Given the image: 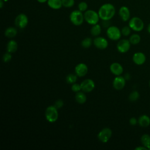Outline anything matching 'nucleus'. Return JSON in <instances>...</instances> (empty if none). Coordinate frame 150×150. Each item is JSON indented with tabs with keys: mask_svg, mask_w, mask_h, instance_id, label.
<instances>
[{
	"mask_svg": "<svg viewBox=\"0 0 150 150\" xmlns=\"http://www.w3.org/2000/svg\"><path fill=\"white\" fill-rule=\"evenodd\" d=\"M131 47V43L129 40L121 39L117 44V49L118 51L121 53L127 52Z\"/></svg>",
	"mask_w": 150,
	"mask_h": 150,
	"instance_id": "9d476101",
	"label": "nucleus"
},
{
	"mask_svg": "<svg viewBox=\"0 0 150 150\" xmlns=\"http://www.w3.org/2000/svg\"><path fill=\"white\" fill-rule=\"evenodd\" d=\"M4 2H4L3 0H0V8H2Z\"/></svg>",
	"mask_w": 150,
	"mask_h": 150,
	"instance_id": "c9c22d12",
	"label": "nucleus"
},
{
	"mask_svg": "<svg viewBox=\"0 0 150 150\" xmlns=\"http://www.w3.org/2000/svg\"><path fill=\"white\" fill-rule=\"evenodd\" d=\"M110 71L115 76H120L123 73V67L122 65L118 63L114 62L111 64L110 66Z\"/></svg>",
	"mask_w": 150,
	"mask_h": 150,
	"instance_id": "4468645a",
	"label": "nucleus"
},
{
	"mask_svg": "<svg viewBox=\"0 0 150 150\" xmlns=\"http://www.w3.org/2000/svg\"><path fill=\"white\" fill-rule=\"evenodd\" d=\"M129 122L131 125H135L138 123V120L135 117H131L129 120Z\"/></svg>",
	"mask_w": 150,
	"mask_h": 150,
	"instance_id": "72a5a7b5",
	"label": "nucleus"
},
{
	"mask_svg": "<svg viewBox=\"0 0 150 150\" xmlns=\"http://www.w3.org/2000/svg\"><path fill=\"white\" fill-rule=\"evenodd\" d=\"M147 30H148V32L150 33V23H149V25H148V28H147Z\"/></svg>",
	"mask_w": 150,
	"mask_h": 150,
	"instance_id": "4c0bfd02",
	"label": "nucleus"
},
{
	"mask_svg": "<svg viewBox=\"0 0 150 150\" xmlns=\"http://www.w3.org/2000/svg\"><path fill=\"white\" fill-rule=\"evenodd\" d=\"M131 28L130 27L128 26H124L122 29L121 30V34L125 36H128L130 33H131Z\"/></svg>",
	"mask_w": 150,
	"mask_h": 150,
	"instance_id": "c756f323",
	"label": "nucleus"
},
{
	"mask_svg": "<svg viewBox=\"0 0 150 150\" xmlns=\"http://www.w3.org/2000/svg\"><path fill=\"white\" fill-rule=\"evenodd\" d=\"M125 79L121 76H116L112 81V86L117 90H121L124 88L125 85Z\"/></svg>",
	"mask_w": 150,
	"mask_h": 150,
	"instance_id": "9b49d317",
	"label": "nucleus"
},
{
	"mask_svg": "<svg viewBox=\"0 0 150 150\" xmlns=\"http://www.w3.org/2000/svg\"><path fill=\"white\" fill-rule=\"evenodd\" d=\"M141 142L142 145L148 149V148L150 146V135L146 134L142 135L141 138Z\"/></svg>",
	"mask_w": 150,
	"mask_h": 150,
	"instance_id": "5701e85b",
	"label": "nucleus"
},
{
	"mask_svg": "<svg viewBox=\"0 0 150 150\" xmlns=\"http://www.w3.org/2000/svg\"><path fill=\"white\" fill-rule=\"evenodd\" d=\"M93 43H94V45L96 46V47H97V49H101V50L106 49L108 45V42L107 40L105 38H104L103 37H101V36L96 37L94 39Z\"/></svg>",
	"mask_w": 150,
	"mask_h": 150,
	"instance_id": "f8f14e48",
	"label": "nucleus"
},
{
	"mask_svg": "<svg viewBox=\"0 0 150 150\" xmlns=\"http://www.w3.org/2000/svg\"><path fill=\"white\" fill-rule=\"evenodd\" d=\"M18 45L17 42L15 40H9L6 45V50L8 52L13 53L16 52L18 50Z\"/></svg>",
	"mask_w": 150,
	"mask_h": 150,
	"instance_id": "a211bd4d",
	"label": "nucleus"
},
{
	"mask_svg": "<svg viewBox=\"0 0 150 150\" xmlns=\"http://www.w3.org/2000/svg\"><path fill=\"white\" fill-rule=\"evenodd\" d=\"M88 8V5L86 2L82 1L80 2L78 5V9L81 12H85L87 11Z\"/></svg>",
	"mask_w": 150,
	"mask_h": 150,
	"instance_id": "c85d7f7f",
	"label": "nucleus"
},
{
	"mask_svg": "<svg viewBox=\"0 0 150 150\" xmlns=\"http://www.w3.org/2000/svg\"><path fill=\"white\" fill-rule=\"evenodd\" d=\"M106 33L108 38L112 40H119L122 35L120 29L115 26H110L108 27Z\"/></svg>",
	"mask_w": 150,
	"mask_h": 150,
	"instance_id": "39448f33",
	"label": "nucleus"
},
{
	"mask_svg": "<svg viewBox=\"0 0 150 150\" xmlns=\"http://www.w3.org/2000/svg\"><path fill=\"white\" fill-rule=\"evenodd\" d=\"M75 73L76 75L80 77H82L85 76L88 73V67L87 66L83 63H80L77 64L75 68Z\"/></svg>",
	"mask_w": 150,
	"mask_h": 150,
	"instance_id": "ddd939ff",
	"label": "nucleus"
},
{
	"mask_svg": "<svg viewBox=\"0 0 150 150\" xmlns=\"http://www.w3.org/2000/svg\"><path fill=\"white\" fill-rule=\"evenodd\" d=\"M101 32V26L98 24H96L93 25L90 29V33L93 36H98Z\"/></svg>",
	"mask_w": 150,
	"mask_h": 150,
	"instance_id": "4be33fe9",
	"label": "nucleus"
},
{
	"mask_svg": "<svg viewBox=\"0 0 150 150\" xmlns=\"http://www.w3.org/2000/svg\"><path fill=\"white\" fill-rule=\"evenodd\" d=\"M62 5L65 8H71L74 4V0H62Z\"/></svg>",
	"mask_w": 150,
	"mask_h": 150,
	"instance_id": "cd10ccee",
	"label": "nucleus"
},
{
	"mask_svg": "<svg viewBox=\"0 0 150 150\" xmlns=\"http://www.w3.org/2000/svg\"><path fill=\"white\" fill-rule=\"evenodd\" d=\"M71 88V90L73 92H75V93H77V92H79V91L81 90V85L78 84V83H76L72 84Z\"/></svg>",
	"mask_w": 150,
	"mask_h": 150,
	"instance_id": "2f4dec72",
	"label": "nucleus"
},
{
	"mask_svg": "<svg viewBox=\"0 0 150 150\" xmlns=\"http://www.w3.org/2000/svg\"><path fill=\"white\" fill-rule=\"evenodd\" d=\"M28 18L24 13H20L18 15L15 19V25L20 29L25 28L28 25Z\"/></svg>",
	"mask_w": 150,
	"mask_h": 150,
	"instance_id": "6e6552de",
	"label": "nucleus"
},
{
	"mask_svg": "<svg viewBox=\"0 0 150 150\" xmlns=\"http://www.w3.org/2000/svg\"><path fill=\"white\" fill-rule=\"evenodd\" d=\"M112 136V131L110 128L105 127L103 128L97 134V137L100 141L103 143L107 142Z\"/></svg>",
	"mask_w": 150,
	"mask_h": 150,
	"instance_id": "0eeeda50",
	"label": "nucleus"
},
{
	"mask_svg": "<svg viewBox=\"0 0 150 150\" xmlns=\"http://www.w3.org/2000/svg\"><path fill=\"white\" fill-rule=\"evenodd\" d=\"M98 13L100 18L103 21H110L114 17L115 9L112 4L106 3L100 7Z\"/></svg>",
	"mask_w": 150,
	"mask_h": 150,
	"instance_id": "f257e3e1",
	"label": "nucleus"
},
{
	"mask_svg": "<svg viewBox=\"0 0 150 150\" xmlns=\"http://www.w3.org/2000/svg\"><path fill=\"white\" fill-rule=\"evenodd\" d=\"M138 123L142 127H147L150 124V118L146 115H142L139 117Z\"/></svg>",
	"mask_w": 150,
	"mask_h": 150,
	"instance_id": "f3484780",
	"label": "nucleus"
},
{
	"mask_svg": "<svg viewBox=\"0 0 150 150\" xmlns=\"http://www.w3.org/2000/svg\"><path fill=\"white\" fill-rule=\"evenodd\" d=\"M119 15L121 18V19L125 22L129 20V17H130V12L128 7L125 6H121L120 9H119Z\"/></svg>",
	"mask_w": 150,
	"mask_h": 150,
	"instance_id": "dca6fc26",
	"label": "nucleus"
},
{
	"mask_svg": "<svg viewBox=\"0 0 150 150\" xmlns=\"http://www.w3.org/2000/svg\"><path fill=\"white\" fill-rule=\"evenodd\" d=\"M132 60L135 64L137 65H142L145 63L146 57L143 53L137 52L134 54L132 56Z\"/></svg>",
	"mask_w": 150,
	"mask_h": 150,
	"instance_id": "2eb2a0df",
	"label": "nucleus"
},
{
	"mask_svg": "<svg viewBox=\"0 0 150 150\" xmlns=\"http://www.w3.org/2000/svg\"><path fill=\"white\" fill-rule=\"evenodd\" d=\"M139 97V94L137 91H132L129 95L128 98L131 101H135Z\"/></svg>",
	"mask_w": 150,
	"mask_h": 150,
	"instance_id": "bb28decb",
	"label": "nucleus"
},
{
	"mask_svg": "<svg viewBox=\"0 0 150 150\" xmlns=\"http://www.w3.org/2000/svg\"><path fill=\"white\" fill-rule=\"evenodd\" d=\"M129 40L131 43V44L132 45H137L140 42L141 40V37L138 34L135 33L132 34L129 39Z\"/></svg>",
	"mask_w": 150,
	"mask_h": 150,
	"instance_id": "b1692460",
	"label": "nucleus"
},
{
	"mask_svg": "<svg viewBox=\"0 0 150 150\" xmlns=\"http://www.w3.org/2000/svg\"><path fill=\"white\" fill-rule=\"evenodd\" d=\"M4 2H7L8 0H3Z\"/></svg>",
	"mask_w": 150,
	"mask_h": 150,
	"instance_id": "58836bf2",
	"label": "nucleus"
},
{
	"mask_svg": "<svg viewBox=\"0 0 150 150\" xmlns=\"http://www.w3.org/2000/svg\"><path fill=\"white\" fill-rule=\"evenodd\" d=\"M69 18L70 22L75 26L81 25L84 20V14L79 9L72 11L70 14Z\"/></svg>",
	"mask_w": 150,
	"mask_h": 150,
	"instance_id": "20e7f679",
	"label": "nucleus"
},
{
	"mask_svg": "<svg viewBox=\"0 0 150 150\" xmlns=\"http://www.w3.org/2000/svg\"><path fill=\"white\" fill-rule=\"evenodd\" d=\"M12 59V55H11V53H9V52H6L5 53L3 56H2V60L5 63H7V62H9Z\"/></svg>",
	"mask_w": 150,
	"mask_h": 150,
	"instance_id": "7c9ffc66",
	"label": "nucleus"
},
{
	"mask_svg": "<svg viewBox=\"0 0 150 150\" xmlns=\"http://www.w3.org/2000/svg\"><path fill=\"white\" fill-rule=\"evenodd\" d=\"M17 30L14 27H8L5 30V36L8 38H13L17 35Z\"/></svg>",
	"mask_w": 150,
	"mask_h": 150,
	"instance_id": "412c9836",
	"label": "nucleus"
},
{
	"mask_svg": "<svg viewBox=\"0 0 150 150\" xmlns=\"http://www.w3.org/2000/svg\"><path fill=\"white\" fill-rule=\"evenodd\" d=\"M149 86H150V80H149Z\"/></svg>",
	"mask_w": 150,
	"mask_h": 150,
	"instance_id": "a19ab883",
	"label": "nucleus"
},
{
	"mask_svg": "<svg viewBox=\"0 0 150 150\" xmlns=\"http://www.w3.org/2000/svg\"><path fill=\"white\" fill-rule=\"evenodd\" d=\"M84 17L85 21L90 25H94L98 23L100 18L98 13L95 11L89 9L84 12Z\"/></svg>",
	"mask_w": 150,
	"mask_h": 150,
	"instance_id": "f03ea898",
	"label": "nucleus"
},
{
	"mask_svg": "<svg viewBox=\"0 0 150 150\" xmlns=\"http://www.w3.org/2000/svg\"><path fill=\"white\" fill-rule=\"evenodd\" d=\"M48 0H37L38 2H39V3H45Z\"/></svg>",
	"mask_w": 150,
	"mask_h": 150,
	"instance_id": "e433bc0d",
	"label": "nucleus"
},
{
	"mask_svg": "<svg viewBox=\"0 0 150 150\" xmlns=\"http://www.w3.org/2000/svg\"><path fill=\"white\" fill-rule=\"evenodd\" d=\"M47 2L48 6L53 9H59L63 6L62 0H48Z\"/></svg>",
	"mask_w": 150,
	"mask_h": 150,
	"instance_id": "6ab92c4d",
	"label": "nucleus"
},
{
	"mask_svg": "<svg viewBox=\"0 0 150 150\" xmlns=\"http://www.w3.org/2000/svg\"><path fill=\"white\" fill-rule=\"evenodd\" d=\"M148 149H149V150H150V146L148 148Z\"/></svg>",
	"mask_w": 150,
	"mask_h": 150,
	"instance_id": "ea45409f",
	"label": "nucleus"
},
{
	"mask_svg": "<svg viewBox=\"0 0 150 150\" xmlns=\"http://www.w3.org/2000/svg\"><path fill=\"white\" fill-rule=\"evenodd\" d=\"M80 85L81 87V90L84 93L91 92L95 88V83L90 79H85L80 83Z\"/></svg>",
	"mask_w": 150,
	"mask_h": 150,
	"instance_id": "1a4fd4ad",
	"label": "nucleus"
},
{
	"mask_svg": "<svg viewBox=\"0 0 150 150\" xmlns=\"http://www.w3.org/2000/svg\"><path fill=\"white\" fill-rule=\"evenodd\" d=\"M92 42V39L90 38H86L81 41V45L83 48L87 49L91 46Z\"/></svg>",
	"mask_w": 150,
	"mask_h": 150,
	"instance_id": "393cba45",
	"label": "nucleus"
},
{
	"mask_svg": "<svg viewBox=\"0 0 150 150\" xmlns=\"http://www.w3.org/2000/svg\"><path fill=\"white\" fill-rule=\"evenodd\" d=\"M128 25L132 30L136 32L141 31L144 26L142 20L138 17L132 18L129 21Z\"/></svg>",
	"mask_w": 150,
	"mask_h": 150,
	"instance_id": "423d86ee",
	"label": "nucleus"
},
{
	"mask_svg": "<svg viewBox=\"0 0 150 150\" xmlns=\"http://www.w3.org/2000/svg\"><path fill=\"white\" fill-rule=\"evenodd\" d=\"M57 108L53 105H50L47 107L45 110V118L46 120L49 122H56L59 117Z\"/></svg>",
	"mask_w": 150,
	"mask_h": 150,
	"instance_id": "7ed1b4c3",
	"label": "nucleus"
},
{
	"mask_svg": "<svg viewBox=\"0 0 150 150\" xmlns=\"http://www.w3.org/2000/svg\"><path fill=\"white\" fill-rule=\"evenodd\" d=\"M135 150H146L148 149H147V148H146L145 146L142 145V146H138V147L135 148Z\"/></svg>",
	"mask_w": 150,
	"mask_h": 150,
	"instance_id": "f704fd0d",
	"label": "nucleus"
},
{
	"mask_svg": "<svg viewBox=\"0 0 150 150\" xmlns=\"http://www.w3.org/2000/svg\"><path fill=\"white\" fill-rule=\"evenodd\" d=\"M75 100L79 104H83L86 103L87 100V97L84 91H80L76 93L75 95Z\"/></svg>",
	"mask_w": 150,
	"mask_h": 150,
	"instance_id": "aec40b11",
	"label": "nucleus"
},
{
	"mask_svg": "<svg viewBox=\"0 0 150 150\" xmlns=\"http://www.w3.org/2000/svg\"><path fill=\"white\" fill-rule=\"evenodd\" d=\"M63 104H64V103H63V100H60V99H59V100H57L55 101L54 106L55 107H56L57 109H59V108H62L63 106Z\"/></svg>",
	"mask_w": 150,
	"mask_h": 150,
	"instance_id": "473e14b6",
	"label": "nucleus"
},
{
	"mask_svg": "<svg viewBox=\"0 0 150 150\" xmlns=\"http://www.w3.org/2000/svg\"><path fill=\"white\" fill-rule=\"evenodd\" d=\"M77 79V76L76 74H69L66 78V80L69 84H73L76 83Z\"/></svg>",
	"mask_w": 150,
	"mask_h": 150,
	"instance_id": "a878e982",
	"label": "nucleus"
}]
</instances>
